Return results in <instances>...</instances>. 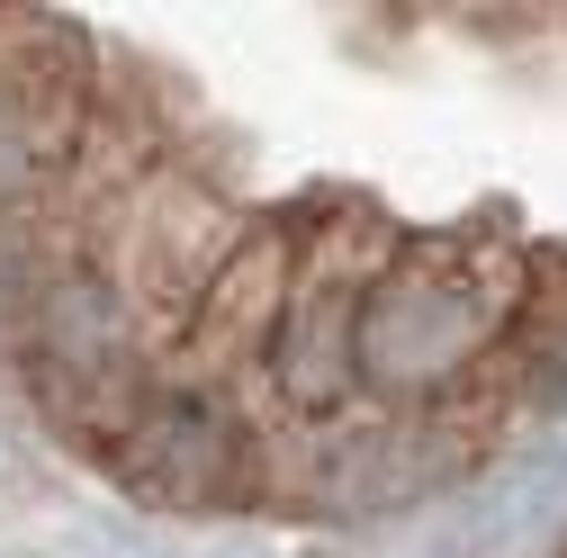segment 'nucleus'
I'll list each match as a JSON object with an SVG mask.
<instances>
[{
  "instance_id": "f257e3e1",
  "label": "nucleus",
  "mask_w": 567,
  "mask_h": 558,
  "mask_svg": "<svg viewBox=\"0 0 567 558\" xmlns=\"http://www.w3.org/2000/svg\"><path fill=\"white\" fill-rule=\"evenodd\" d=\"M82 100V45L37 10H0V117L19 126V145L54 154Z\"/></svg>"
}]
</instances>
